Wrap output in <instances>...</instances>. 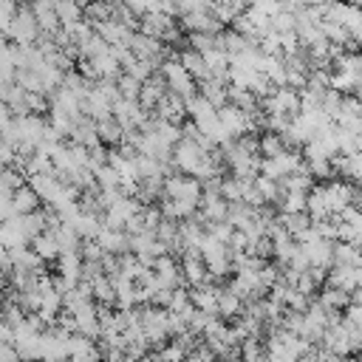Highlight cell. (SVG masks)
<instances>
[{
    "mask_svg": "<svg viewBox=\"0 0 362 362\" xmlns=\"http://www.w3.org/2000/svg\"><path fill=\"white\" fill-rule=\"evenodd\" d=\"M139 331L144 337L147 345H164L167 337H170V328H167V311L164 308H156V305H141L139 308Z\"/></svg>",
    "mask_w": 362,
    "mask_h": 362,
    "instance_id": "cell-1",
    "label": "cell"
},
{
    "mask_svg": "<svg viewBox=\"0 0 362 362\" xmlns=\"http://www.w3.org/2000/svg\"><path fill=\"white\" fill-rule=\"evenodd\" d=\"M161 195L164 201H184V204H195L201 201V181L189 178V175H167L161 181Z\"/></svg>",
    "mask_w": 362,
    "mask_h": 362,
    "instance_id": "cell-2",
    "label": "cell"
},
{
    "mask_svg": "<svg viewBox=\"0 0 362 362\" xmlns=\"http://www.w3.org/2000/svg\"><path fill=\"white\" fill-rule=\"evenodd\" d=\"M322 201H325L328 215L337 218L342 209L356 206L359 192H356V187L348 184V181H331V184H322Z\"/></svg>",
    "mask_w": 362,
    "mask_h": 362,
    "instance_id": "cell-3",
    "label": "cell"
},
{
    "mask_svg": "<svg viewBox=\"0 0 362 362\" xmlns=\"http://www.w3.org/2000/svg\"><path fill=\"white\" fill-rule=\"evenodd\" d=\"M158 71H161V74H158V76H161V82L170 88L167 93H175V96H181L184 102L195 93V82H192V76L178 65V59H173V57H170V59H164Z\"/></svg>",
    "mask_w": 362,
    "mask_h": 362,
    "instance_id": "cell-4",
    "label": "cell"
},
{
    "mask_svg": "<svg viewBox=\"0 0 362 362\" xmlns=\"http://www.w3.org/2000/svg\"><path fill=\"white\" fill-rule=\"evenodd\" d=\"M6 34L14 40L17 48H28L31 42H37L40 25H37V20H34V14H31L28 6H17V14H14V20H11V25H8Z\"/></svg>",
    "mask_w": 362,
    "mask_h": 362,
    "instance_id": "cell-5",
    "label": "cell"
},
{
    "mask_svg": "<svg viewBox=\"0 0 362 362\" xmlns=\"http://www.w3.org/2000/svg\"><path fill=\"white\" fill-rule=\"evenodd\" d=\"M300 164H303V161H300L297 150H283V153L274 156V158H260L257 173H260L263 178H269V181H277V178H286L288 173H294Z\"/></svg>",
    "mask_w": 362,
    "mask_h": 362,
    "instance_id": "cell-6",
    "label": "cell"
},
{
    "mask_svg": "<svg viewBox=\"0 0 362 362\" xmlns=\"http://www.w3.org/2000/svg\"><path fill=\"white\" fill-rule=\"evenodd\" d=\"M139 209H141V204H139L136 198H119L116 204L105 206V215H102V226L124 232V226H127V223H130V221L139 215Z\"/></svg>",
    "mask_w": 362,
    "mask_h": 362,
    "instance_id": "cell-7",
    "label": "cell"
},
{
    "mask_svg": "<svg viewBox=\"0 0 362 362\" xmlns=\"http://www.w3.org/2000/svg\"><path fill=\"white\" fill-rule=\"evenodd\" d=\"M110 116L116 119V124H119L124 133H130V130H139V127L144 124L147 110H141V105L133 102V99H116V102L110 105Z\"/></svg>",
    "mask_w": 362,
    "mask_h": 362,
    "instance_id": "cell-8",
    "label": "cell"
},
{
    "mask_svg": "<svg viewBox=\"0 0 362 362\" xmlns=\"http://www.w3.org/2000/svg\"><path fill=\"white\" fill-rule=\"evenodd\" d=\"M93 243H96L105 255H113V257L127 255V235H124V232H119V229H107V226H102V229L96 232Z\"/></svg>",
    "mask_w": 362,
    "mask_h": 362,
    "instance_id": "cell-9",
    "label": "cell"
},
{
    "mask_svg": "<svg viewBox=\"0 0 362 362\" xmlns=\"http://www.w3.org/2000/svg\"><path fill=\"white\" fill-rule=\"evenodd\" d=\"M156 113V119H161V122H170V124H178L181 127V119H184V99L181 96H175V93H164L161 96V102L153 107Z\"/></svg>",
    "mask_w": 362,
    "mask_h": 362,
    "instance_id": "cell-10",
    "label": "cell"
},
{
    "mask_svg": "<svg viewBox=\"0 0 362 362\" xmlns=\"http://www.w3.org/2000/svg\"><path fill=\"white\" fill-rule=\"evenodd\" d=\"M226 201L221 195H209V192H201V201H198V212H201V221L209 223H223L226 221Z\"/></svg>",
    "mask_w": 362,
    "mask_h": 362,
    "instance_id": "cell-11",
    "label": "cell"
},
{
    "mask_svg": "<svg viewBox=\"0 0 362 362\" xmlns=\"http://www.w3.org/2000/svg\"><path fill=\"white\" fill-rule=\"evenodd\" d=\"M178 269H181V283H187V286H192V288L209 283V274H206L204 260H201L198 255H184L181 263H178Z\"/></svg>",
    "mask_w": 362,
    "mask_h": 362,
    "instance_id": "cell-12",
    "label": "cell"
},
{
    "mask_svg": "<svg viewBox=\"0 0 362 362\" xmlns=\"http://www.w3.org/2000/svg\"><path fill=\"white\" fill-rule=\"evenodd\" d=\"M218 291H221V288H215L212 283L195 286L192 291H187V294H189V305H192L195 311H201V314H209V317H215V305H218Z\"/></svg>",
    "mask_w": 362,
    "mask_h": 362,
    "instance_id": "cell-13",
    "label": "cell"
},
{
    "mask_svg": "<svg viewBox=\"0 0 362 362\" xmlns=\"http://www.w3.org/2000/svg\"><path fill=\"white\" fill-rule=\"evenodd\" d=\"M68 226L76 232V238H79V240H85V243H88V240H93V238H96V232L102 229V218H99V215H93V212H82V209H79V212H76V218H74Z\"/></svg>",
    "mask_w": 362,
    "mask_h": 362,
    "instance_id": "cell-14",
    "label": "cell"
},
{
    "mask_svg": "<svg viewBox=\"0 0 362 362\" xmlns=\"http://www.w3.org/2000/svg\"><path fill=\"white\" fill-rule=\"evenodd\" d=\"M204 65H206V79L226 82V74H229V57H226L221 48L206 51V54H204Z\"/></svg>",
    "mask_w": 362,
    "mask_h": 362,
    "instance_id": "cell-15",
    "label": "cell"
},
{
    "mask_svg": "<svg viewBox=\"0 0 362 362\" xmlns=\"http://www.w3.org/2000/svg\"><path fill=\"white\" fill-rule=\"evenodd\" d=\"M79 272H82V257H79V252H68V255H59V257H57V274H59L68 286H76V283H79Z\"/></svg>",
    "mask_w": 362,
    "mask_h": 362,
    "instance_id": "cell-16",
    "label": "cell"
},
{
    "mask_svg": "<svg viewBox=\"0 0 362 362\" xmlns=\"http://www.w3.org/2000/svg\"><path fill=\"white\" fill-rule=\"evenodd\" d=\"M359 277H362L359 269H339V266H334V272L328 274V286H331V288H339V291H345V294H351V291L359 288Z\"/></svg>",
    "mask_w": 362,
    "mask_h": 362,
    "instance_id": "cell-17",
    "label": "cell"
},
{
    "mask_svg": "<svg viewBox=\"0 0 362 362\" xmlns=\"http://www.w3.org/2000/svg\"><path fill=\"white\" fill-rule=\"evenodd\" d=\"M178 65L192 76V82H195V85L206 79V65H204V57H201L198 51L184 48V51H181V57H178Z\"/></svg>",
    "mask_w": 362,
    "mask_h": 362,
    "instance_id": "cell-18",
    "label": "cell"
},
{
    "mask_svg": "<svg viewBox=\"0 0 362 362\" xmlns=\"http://www.w3.org/2000/svg\"><path fill=\"white\" fill-rule=\"evenodd\" d=\"M59 178L57 175H31L28 178V187L34 189V195L40 198V204L45 201V204H51L54 201V195H57V189H59Z\"/></svg>",
    "mask_w": 362,
    "mask_h": 362,
    "instance_id": "cell-19",
    "label": "cell"
},
{
    "mask_svg": "<svg viewBox=\"0 0 362 362\" xmlns=\"http://www.w3.org/2000/svg\"><path fill=\"white\" fill-rule=\"evenodd\" d=\"M11 206H14V215H31L40 209V198L34 195V189L28 184H23L20 189L11 192Z\"/></svg>",
    "mask_w": 362,
    "mask_h": 362,
    "instance_id": "cell-20",
    "label": "cell"
},
{
    "mask_svg": "<svg viewBox=\"0 0 362 362\" xmlns=\"http://www.w3.org/2000/svg\"><path fill=\"white\" fill-rule=\"evenodd\" d=\"M164 93H167V90H164V82H161V76H158V79L153 76V79H147V82L141 85V90H139V99H136V102L141 105V110H153V107L161 102V96H164Z\"/></svg>",
    "mask_w": 362,
    "mask_h": 362,
    "instance_id": "cell-21",
    "label": "cell"
},
{
    "mask_svg": "<svg viewBox=\"0 0 362 362\" xmlns=\"http://www.w3.org/2000/svg\"><path fill=\"white\" fill-rule=\"evenodd\" d=\"M195 88H201V96L218 110V107H223L226 105V90H229V85L226 82H218V79H204V82H198Z\"/></svg>",
    "mask_w": 362,
    "mask_h": 362,
    "instance_id": "cell-22",
    "label": "cell"
},
{
    "mask_svg": "<svg viewBox=\"0 0 362 362\" xmlns=\"http://www.w3.org/2000/svg\"><path fill=\"white\" fill-rule=\"evenodd\" d=\"M243 311V303L229 291V288H221L218 291V305H215V317H223L226 320H238V314Z\"/></svg>",
    "mask_w": 362,
    "mask_h": 362,
    "instance_id": "cell-23",
    "label": "cell"
},
{
    "mask_svg": "<svg viewBox=\"0 0 362 362\" xmlns=\"http://www.w3.org/2000/svg\"><path fill=\"white\" fill-rule=\"evenodd\" d=\"M88 286H90V297H93L96 303H102V308H110V305H113L116 294H113V280H110L107 274L93 277Z\"/></svg>",
    "mask_w": 362,
    "mask_h": 362,
    "instance_id": "cell-24",
    "label": "cell"
},
{
    "mask_svg": "<svg viewBox=\"0 0 362 362\" xmlns=\"http://www.w3.org/2000/svg\"><path fill=\"white\" fill-rule=\"evenodd\" d=\"M31 252H34L42 263H48V260H57V257H59V249H57V240H54V235H51V232H40V235L31 240Z\"/></svg>",
    "mask_w": 362,
    "mask_h": 362,
    "instance_id": "cell-25",
    "label": "cell"
},
{
    "mask_svg": "<svg viewBox=\"0 0 362 362\" xmlns=\"http://www.w3.org/2000/svg\"><path fill=\"white\" fill-rule=\"evenodd\" d=\"M331 263L339 269H359V249L351 243H334Z\"/></svg>",
    "mask_w": 362,
    "mask_h": 362,
    "instance_id": "cell-26",
    "label": "cell"
},
{
    "mask_svg": "<svg viewBox=\"0 0 362 362\" xmlns=\"http://www.w3.org/2000/svg\"><path fill=\"white\" fill-rule=\"evenodd\" d=\"M54 240H57V249H59V255H68V252H79V246H82V240L76 238V232L68 226V223H59L54 232Z\"/></svg>",
    "mask_w": 362,
    "mask_h": 362,
    "instance_id": "cell-27",
    "label": "cell"
},
{
    "mask_svg": "<svg viewBox=\"0 0 362 362\" xmlns=\"http://www.w3.org/2000/svg\"><path fill=\"white\" fill-rule=\"evenodd\" d=\"M96 136H99V141H105V144H122L124 130L116 124L113 116H105V119L96 122Z\"/></svg>",
    "mask_w": 362,
    "mask_h": 362,
    "instance_id": "cell-28",
    "label": "cell"
},
{
    "mask_svg": "<svg viewBox=\"0 0 362 362\" xmlns=\"http://www.w3.org/2000/svg\"><path fill=\"white\" fill-rule=\"evenodd\" d=\"M209 11L218 20V25H223V23H235L246 11V6L243 3H209Z\"/></svg>",
    "mask_w": 362,
    "mask_h": 362,
    "instance_id": "cell-29",
    "label": "cell"
},
{
    "mask_svg": "<svg viewBox=\"0 0 362 362\" xmlns=\"http://www.w3.org/2000/svg\"><path fill=\"white\" fill-rule=\"evenodd\" d=\"M311 184H314V178H311V175L305 173V167L300 164L294 173H288V175L283 178V192H308Z\"/></svg>",
    "mask_w": 362,
    "mask_h": 362,
    "instance_id": "cell-30",
    "label": "cell"
},
{
    "mask_svg": "<svg viewBox=\"0 0 362 362\" xmlns=\"http://www.w3.org/2000/svg\"><path fill=\"white\" fill-rule=\"evenodd\" d=\"M54 14L59 20V28H71L74 23L82 20V6L79 3H54Z\"/></svg>",
    "mask_w": 362,
    "mask_h": 362,
    "instance_id": "cell-31",
    "label": "cell"
},
{
    "mask_svg": "<svg viewBox=\"0 0 362 362\" xmlns=\"http://www.w3.org/2000/svg\"><path fill=\"white\" fill-rule=\"evenodd\" d=\"M184 110L192 116V122H201V119H209L215 116V107L201 96V93H192L187 102H184Z\"/></svg>",
    "mask_w": 362,
    "mask_h": 362,
    "instance_id": "cell-32",
    "label": "cell"
},
{
    "mask_svg": "<svg viewBox=\"0 0 362 362\" xmlns=\"http://www.w3.org/2000/svg\"><path fill=\"white\" fill-rule=\"evenodd\" d=\"M286 150V144H283V139L280 136H274V133H260V139H257V156L260 158H274V156H280Z\"/></svg>",
    "mask_w": 362,
    "mask_h": 362,
    "instance_id": "cell-33",
    "label": "cell"
},
{
    "mask_svg": "<svg viewBox=\"0 0 362 362\" xmlns=\"http://www.w3.org/2000/svg\"><path fill=\"white\" fill-rule=\"evenodd\" d=\"M116 93H119V99H139V90H141V82H136L133 76H127V74H119L116 79Z\"/></svg>",
    "mask_w": 362,
    "mask_h": 362,
    "instance_id": "cell-34",
    "label": "cell"
},
{
    "mask_svg": "<svg viewBox=\"0 0 362 362\" xmlns=\"http://www.w3.org/2000/svg\"><path fill=\"white\" fill-rule=\"evenodd\" d=\"M189 45L192 51H198L201 57L212 48H218V34H189Z\"/></svg>",
    "mask_w": 362,
    "mask_h": 362,
    "instance_id": "cell-35",
    "label": "cell"
},
{
    "mask_svg": "<svg viewBox=\"0 0 362 362\" xmlns=\"http://www.w3.org/2000/svg\"><path fill=\"white\" fill-rule=\"evenodd\" d=\"M158 356H161V362H184L187 359V351L173 339V342H164L158 348Z\"/></svg>",
    "mask_w": 362,
    "mask_h": 362,
    "instance_id": "cell-36",
    "label": "cell"
},
{
    "mask_svg": "<svg viewBox=\"0 0 362 362\" xmlns=\"http://www.w3.org/2000/svg\"><path fill=\"white\" fill-rule=\"evenodd\" d=\"M14 14H17V6H14V3H8V0H0V34H6V31H8V25H11Z\"/></svg>",
    "mask_w": 362,
    "mask_h": 362,
    "instance_id": "cell-37",
    "label": "cell"
},
{
    "mask_svg": "<svg viewBox=\"0 0 362 362\" xmlns=\"http://www.w3.org/2000/svg\"><path fill=\"white\" fill-rule=\"evenodd\" d=\"M14 215V206H11V192H0V223L8 221Z\"/></svg>",
    "mask_w": 362,
    "mask_h": 362,
    "instance_id": "cell-38",
    "label": "cell"
},
{
    "mask_svg": "<svg viewBox=\"0 0 362 362\" xmlns=\"http://www.w3.org/2000/svg\"><path fill=\"white\" fill-rule=\"evenodd\" d=\"M14 156H17V153L0 139V167H11V164H14Z\"/></svg>",
    "mask_w": 362,
    "mask_h": 362,
    "instance_id": "cell-39",
    "label": "cell"
},
{
    "mask_svg": "<svg viewBox=\"0 0 362 362\" xmlns=\"http://www.w3.org/2000/svg\"><path fill=\"white\" fill-rule=\"evenodd\" d=\"M0 362H20L17 354H14V348L6 345V342H0Z\"/></svg>",
    "mask_w": 362,
    "mask_h": 362,
    "instance_id": "cell-40",
    "label": "cell"
},
{
    "mask_svg": "<svg viewBox=\"0 0 362 362\" xmlns=\"http://www.w3.org/2000/svg\"><path fill=\"white\" fill-rule=\"evenodd\" d=\"M0 269L8 272V249H3V246H0Z\"/></svg>",
    "mask_w": 362,
    "mask_h": 362,
    "instance_id": "cell-41",
    "label": "cell"
},
{
    "mask_svg": "<svg viewBox=\"0 0 362 362\" xmlns=\"http://www.w3.org/2000/svg\"><path fill=\"white\" fill-rule=\"evenodd\" d=\"M8 88H11V82H0V105L6 102V93H8Z\"/></svg>",
    "mask_w": 362,
    "mask_h": 362,
    "instance_id": "cell-42",
    "label": "cell"
},
{
    "mask_svg": "<svg viewBox=\"0 0 362 362\" xmlns=\"http://www.w3.org/2000/svg\"><path fill=\"white\" fill-rule=\"evenodd\" d=\"M339 362H356V359H354V356H345V359H339Z\"/></svg>",
    "mask_w": 362,
    "mask_h": 362,
    "instance_id": "cell-43",
    "label": "cell"
},
{
    "mask_svg": "<svg viewBox=\"0 0 362 362\" xmlns=\"http://www.w3.org/2000/svg\"><path fill=\"white\" fill-rule=\"evenodd\" d=\"M34 362H42V359H34Z\"/></svg>",
    "mask_w": 362,
    "mask_h": 362,
    "instance_id": "cell-44",
    "label": "cell"
}]
</instances>
